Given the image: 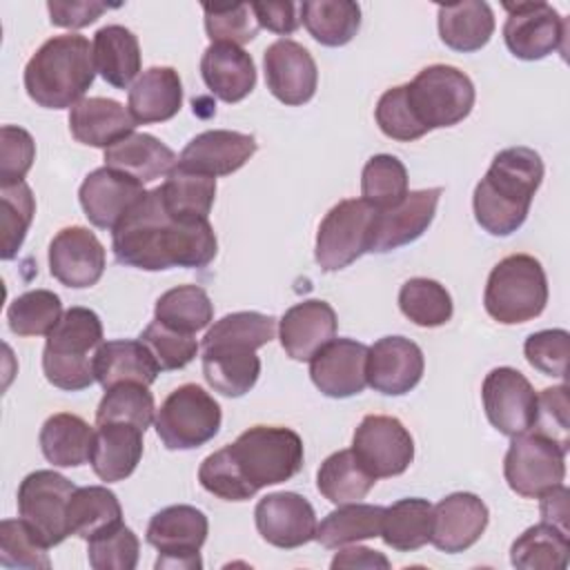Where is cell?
Returning <instances> with one entry per match:
<instances>
[{
    "mask_svg": "<svg viewBox=\"0 0 570 570\" xmlns=\"http://www.w3.org/2000/svg\"><path fill=\"white\" fill-rule=\"evenodd\" d=\"M374 118H376L379 129L392 140L412 142V140L425 136V129L416 122V118L407 105L405 85L392 87L379 98V102L374 107Z\"/></svg>",
    "mask_w": 570,
    "mask_h": 570,
    "instance_id": "obj_54",
    "label": "cell"
},
{
    "mask_svg": "<svg viewBox=\"0 0 570 570\" xmlns=\"http://www.w3.org/2000/svg\"><path fill=\"white\" fill-rule=\"evenodd\" d=\"M140 541L125 523L87 541V559L94 570H134Z\"/></svg>",
    "mask_w": 570,
    "mask_h": 570,
    "instance_id": "obj_52",
    "label": "cell"
},
{
    "mask_svg": "<svg viewBox=\"0 0 570 570\" xmlns=\"http://www.w3.org/2000/svg\"><path fill=\"white\" fill-rule=\"evenodd\" d=\"M432 503L421 497L399 499L383 510L381 539L399 552H412L430 543L432 537Z\"/></svg>",
    "mask_w": 570,
    "mask_h": 570,
    "instance_id": "obj_39",
    "label": "cell"
},
{
    "mask_svg": "<svg viewBox=\"0 0 570 570\" xmlns=\"http://www.w3.org/2000/svg\"><path fill=\"white\" fill-rule=\"evenodd\" d=\"M249 7L256 16L258 27H265L267 31H274L278 36H289L301 24V4L296 2H252Z\"/></svg>",
    "mask_w": 570,
    "mask_h": 570,
    "instance_id": "obj_58",
    "label": "cell"
},
{
    "mask_svg": "<svg viewBox=\"0 0 570 570\" xmlns=\"http://www.w3.org/2000/svg\"><path fill=\"white\" fill-rule=\"evenodd\" d=\"M367 345L354 338H332L309 358V379L330 399L361 394L367 385Z\"/></svg>",
    "mask_w": 570,
    "mask_h": 570,
    "instance_id": "obj_20",
    "label": "cell"
},
{
    "mask_svg": "<svg viewBox=\"0 0 570 570\" xmlns=\"http://www.w3.org/2000/svg\"><path fill=\"white\" fill-rule=\"evenodd\" d=\"M205 13V31L212 42H229L245 45L258 36V22L249 4H203Z\"/></svg>",
    "mask_w": 570,
    "mask_h": 570,
    "instance_id": "obj_51",
    "label": "cell"
},
{
    "mask_svg": "<svg viewBox=\"0 0 570 570\" xmlns=\"http://www.w3.org/2000/svg\"><path fill=\"white\" fill-rule=\"evenodd\" d=\"M36 158L31 134L16 125L0 129V187H11L24 180Z\"/></svg>",
    "mask_w": 570,
    "mask_h": 570,
    "instance_id": "obj_56",
    "label": "cell"
},
{
    "mask_svg": "<svg viewBox=\"0 0 570 570\" xmlns=\"http://www.w3.org/2000/svg\"><path fill=\"white\" fill-rule=\"evenodd\" d=\"M136 127L129 109L114 98L91 96L76 102L69 111L71 136L89 147L107 149L129 136Z\"/></svg>",
    "mask_w": 570,
    "mask_h": 570,
    "instance_id": "obj_29",
    "label": "cell"
},
{
    "mask_svg": "<svg viewBox=\"0 0 570 570\" xmlns=\"http://www.w3.org/2000/svg\"><path fill=\"white\" fill-rule=\"evenodd\" d=\"M568 497H570V492H568V488L563 483H559V485L550 488L548 492H543L539 497L541 499V503H539L541 521L552 523V525L570 532L568 530Z\"/></svg>",
    "mask_w": 570,
    "mask_h": 570,
    "instance_id": "obj_60",
    "label": "cell"
},
{
    "mask_svg": "<svg viewBox=\"0 0 570 570\" xmlns=\"http://www.w3.org/2000/svg\"><path fill=\"white\" fill-rule=\"evenodd\" d=\"M301 22L325 47L347 45L361 29V7L352 0H305Z\"/></svg>",
    "mask_w": 570,
    "mask_h": 570,
    "instance_id": "obj_40",
    "label": "cell"
},
{
    "mask_svg": "<svg viewBox=\"0 0 570 570\" xmlns=\"http://www.w3.org/2000/svg\"><path fill=\"white\" fill-rule=\"evenodd\" d=\"M336 312L330 303L307 298L283 314L278 338L289 358L309 361L323 345L336 338Z\"/></svg>",
    "mask_w": 570,
    "mask_h": 570,
    "instance_id": "obj_26",
    "label": "cell"
},
{
    "mask_svg": "<svg viewBox=\"0 0 570 570\" xmlns=\"http://www.w3.org/2000/svg\"><path fill=\"white\" fill-rule=\"evenodd\" d=\"M91 47L100 78L116 89H127L142 62L136 33L122 24H107L96 31Z\"/></svg>",
    "mask_w": 570,
    "mask_h": 570,
    "instance_id": "obj_34",
    "label": "cell"
},
{
    "mask_svg": "<svg viewBox=\"0 0 570 570\" xmlns=\"http://www.w3.org/2000/svg\"><path fill=\"white\" fill-rule=\"evenodd\" d=\"M490 521L488 505L472 492H452L432 508L430 543L448 554L474 546Z\"/></svg>",
    "mask_w": 570,
    "mask_h": 570,
    "instance_id": "obj_24",
    "label": "cell"
},
{
    "mask_svg": "<svg viewBox=\"0 0 570 570\" xmlns=\"http://www.w3.org/2000/svg\"><path fill=\"white\" fill-rule=\"evenodd\" d=\"M269 94L287 107L309 102L318 87V69L312 53L296 40L278 38L263 53Z\"/></svg>",
    "mask_w": 570,
    "mask_h": 570,
    "instance_id": "obj_17",
    "label": "cell"
},
{
    "mask_svg": "<svg viewBox=\"0 0 570 570\" xmlns=\"http://www.w3.org/2000/svg\"><path fill=\"white\" fill-rule=\"evenodd\" d=\"M436 20L443 45L461 53L483 49L494 33V13L483 0L439 4Z\"/></svg>",
    "mask_w": 570,
    "mask_h": 570,
    "instance_id": "obj_33",
    "label": "cell"
},
{
    "mask_svg": "<svg viewBox=\"0 0 570 570\" xmlns=\"http://www.w3.org/2000/svg\"><path fill=\"white\" fill-rule=\"evenodd\" d=\"M142 183L109 167L94 169L85 176L78 200L87 220L98 229H109L122 220V216L145 196Z\"/></svg>",
    "mask_w": 570,
    "mask_h": 570,
    "instance_id": "obj_22",
    "label": "cell"
},
{
    "mask_svg": "<svg viewBox=\"0 0 570 570\" xmlns=\"http://www.w3.org/2000/svg\"><path fill=\"white\" fill-rule=\"evenodd\" d=\"M73 490L76 485L53 470H36L18 485V514L45 539L49 548L62 543L71 534L67 505Z\"/></svg>",
    "mask_w": 570,
    "mask_h": 570,
    "instance_id": "obj_14",
    "label": "cell"
},
{
    "mask_svg": "<svg viewBox=\"0 0 570 570\" xmlns=\"http://www.w3.org/2000/svg\"><path fill=\"white\" fill-rule=\"evenodd\" d=\"M94 374L96 381L109 390L125 381L151 385L160 374V367L140 341L116 338L98 347L94 356Z\"/></svg>",
    "mask_w": 570,
    "mask_h": 570,
    "instance_id": "obj_32",
    "label": "cell"
},
{
    "mask_svg": "<svg viewBox=\"0 0 570 570\" xmlns=\"http://www.w3.org/2000/svg\"><path fill=\"white\" fill-rule=\"evenodd\" d=\"M62 301L51 289H31L7 307V323L16 336H47L62 318Z\"/></svg>",
    "mask_w": 570,
    "mask_h": 570,
    "instance_id": "obj_46",
    "label": "cell"
},
{
    "mask_svg": "<svg viewBox=\"0 0 570 570\" xmlns=\"http://www.w3.org/2000/svg\"><path fill=\"white\" fill-rule=\"evenodd\" d=\"M163 205L174 220H209L216 198V178L176 165L158 187Z\"/></svg>",
    "mask_w": 570,
    "mask_h": 570,
    "instance_id": "obj_35",
    "label": "cell"
},
{
    "mask_svg": "<svg viewBox=\"0 0 570 570\" xmlns=\"http://www.w3.org/2000/svg\"><path fill=\"white\" fill-rule=\"evenodd\" d=\"M405 98L416 122L428 131L454 127L474 107L472 80L452 65H430L412 82H405Z\"/></svg>",
    "mask_w": 570,
    "mask_h": 570,
    "instance_id": "obj_8",
    "label": "cell"
},
{
    "mask_svg": "<svg viewBox=\"0 0 570 570\" xmlns=\"http://www.w3.org/2000/svg\"><path fill=\"white\" fill-rule=\"evenodd\" d=\"M176 165V154L163 140L145 131H131L105 149V167L127 174L138 183L167 176Z\"/></svg>",
    "mask_w": 570,
    "mask_h": 570,
    "instance_id": "obj_31",
    "label": "cell"
},
{
    "mask_svg": "<svg viewBox=\"0 0 570 570\" xmlns=\"http://www.w3.org/2000/svg\"><path fill=\"white\" fill-rule=\"evenodd\" d=\"M200 76L207 89L223 102H240L256 87L252 56L229 42H212L200 58Z\"/></svg>",
    "mask_w": 570,
    "mask_h": 570,
    "instance_id": "obj_28",
    "label": "cell"
},
{
    "mask_svg": "<svg viewBox=\"0 0 570 570\" xmlns=\"http://www.w3.org/2000/svg\"><path fill=\"white\" fill-rule=\"evenodd\" d=\"M258 534L276 548L292 550L309 543L316 534L312 503L298 492H272L254 508Z\"/></svg>",
    "mask_w": 570,
    "mask_h": 570,
    "instance_id": "obj_19",
    "label": "cell"
},
{
    "mask_svg": "<svg viewBox=\"0 0 570 570\" xmlns=\"http://www.w3.org/2000/svg\"><path fill=\"white\" fill-rule=\"evenodd\" d=\"M49 546L45 539L20 517L2 519L0 523V566L2 568H27L49 570Z\"/></svg>",
    "mask_w": 570,
    "mask_h": 570,
    "instance_id": "obj_48",
    "label": "cell"
},
{
    "mask_svg": "<svg viewBox=\"0 0 570 570\" xmlns=\"http://www.w3.org/2000/svg\"><path fill=\"white\" fill-rule=\"evenodd\" d=\"M568 352L570 334L566 330H541L530 334L523 343V354L528 363L546 376L566 379Z\"/></svg>",
    "mask_w": 570,
    "mask_h": 570,
    "instance_id": "obj_55",
    "label": "cell"
},
{
    "mask_svg": "<svg viewBox=\"0 0 570 570\" xmlns=\"http://www.w3.org/2000/svg\"><path fill=\"white\" fill-rule=\"evenodd\" d=\"M209 521L194 505H167L158 510L147 525V543L158 550V570H198L203 568L200 548L207 539Z\"/></svg>",
    "mask_w": 570,
    "mask_h": 570,
    "instance_id": "obj_11",
    "label": "cell"
},
{
    "mask_svg": "<svg viewBox=\"0 0 570 570\" xmlns=\"http://www.w3.org/2000/svg\"><path fill=\"white\" fill-rule=\"evenodd\" d=\"M361 196L372 207L385 212L407 196V169L392 154L372 156L361 174Z\"/></svg>",
    "mask_w": 570,
    "mask_h": 570,
    "instance_id": "obj_45",
    "label": "cell"
},
{
    "mask_svg": "<svg viewBox=\"0 0 570 570\" xmlns=\"http://www.w3.org/2000/svg\"><path fill=\"white\" fill-rule=\"evenodd\" d=\"M532 432L554 441L566 452L570 448V403H568V385L546 387L537 394V412L530 425Z\"/></svg>",
    "mask_w": 570,
    "mask_h": 570,
    "instance_id": "obj_53",
    "label": "cell"
},
{
    "mask_svg": "<svg viewBox=\"0 0 570 570\" xmlns=\"http://www.w3.org/2000/svg\"><path fill=\"white\" fill-rule=\"evenodd\" d=\"M45 459L58 468H78L89 461L94 428L78 414H51L38 434Z\"/></svg>",
    "mask_w": 570,
    "mask_h": 570,
    "instance_id": "obj_36",
    "label": "cell"
},
{
    "mask_svg": "<svg viewBox=\"0 0 570 570\" xmlns=\"http://www.w3.org/2000/svg\"><path fill=\"white\" fill-rule=\"evenodd\" d=\"M154 318L176 332L196 334L212 323L214 303L200 285H178L158 296Z\"/></svg>",
    "mask_w": 570,
    "mask_h": 570,
    "instance_id": "obj_43",
    "label": "cell"
},
{
    "mask_svg": "<svg viewBox=\"0 0 570 570\" xmlns=\"http://www.w3.org/2000/svg\"><path fill=\"white\" fill-rule=\"evenodd\" d=\"M483 410L492 428L505 436H517L530 430L537 412V392L532 383L514 367H494L481 385Z\"/></svg>",
    "mask_w": 570,
    "mask_h": 570,
    "instance_id": "obj_16",
    "label": "cell"
},
{
    "mask_svg": "<svg viewBox=\"0 0 570 570\" xmlns=\"http://www.w3.org/2000/svg\"><path fill=\"white\" fill-rule=\"evenodd\" d=\"M102 345L100 316L89 307H69L47 334L42 372L53 387L78 392L96 381L94 356Z\"/></svg>",
    "mask_w": 570,
    "mask_h": 570,
    "instance_id": "obj_5",
    "label": "cell"
},
{
    "mask_svg": "<svg viewBox=\"0 0 570 570\" xmlns=\"http://www.w3.org/2000/svg\"><path fill=\"white\" fill-rule=\"evenodd\" d=\"M105 263V247L87 227H65L49 243V272L65 287L85 289L96 285Z\"/></svg>",
    "mask_w": 570,
    "mask_h": 570,
    "instance_id": "obj_18",
    "label": "cell"
},
{
    "mask_svg": "<svg viewBox=\"0 0 570 570\" xmlns=\"http://www.w3.org/2000/svg\"><path fill=\"white\" fill-rule=\"evenodd\" d=\"M568 554L570 532L541 521L514 539L510 563L519 570H563L568 566Z\"/></svg>",
    "mask_w": 570,
    "mask_h": 570,
    "instance_id": "obj_38",
    "label": "cell"
},
{
    "mask_svg": "<svg viewBox=\"0 0 570 570\" xmlns=\"http://www.w3.org/2000/svg\"><path fill=\"white\" fill-rule=\"evenodd\" d=\"M109 7L105 2H96V0H49L47 2V11H49V20L56 27L62 29H82L94 24Z\"/></svg>",
    "mask_w": 570,
    "mask_h": 570,
    "instance_id": "obj_57",
    "label": "cell"
},
{
    "mask_svg": "<svg viewBox=\"0 0 570 570\" xmlns=\"http://www.w3.org/2000/svg\"><path fill=\"white\" fill-rule=\"evenodd\" d=\"M548 303V278L530 254L501 258L485 283L483 307L501 325H519L537 318Z\"/></svg>",
    "mask_w": 570,
    "mask_h": 570,
    "instance_id": "obj_7",
    "label": "cell"
},
{
    "mask_svg": "<svg viewBox=\"0 0 570 570\" xmlns=\"http://www.w3.org/2000/svg\"><path fill=\"white\" fill-rule=\"evenodd\" d=\"M421 347L405 336H383L367 347V385L387 396L407 394L423 379Z\"/></svg>",
    "mask_w": 570,
    "mask_h": 570,
    "instance_id": "obj_21",
    "label": "cell"
},
{
    "mask_svg": "<svg viewBox=\"0 0 570 570\" xmlns=\"http://www.w3.org/2000/svg\"><path fill=\"white\" fill-rule=\"evenodd\" d=\"M154 412L156 407L149 385L125 381L105 390V396L100 399L96 410V425L109 421H125L145 432L154 421Z\"/></svg>",
    "mask_w": 570,
    "mask_h": 570,
    "instance_id": "obj_47",
    "label": "cell"
},
{
    "mask_svg": "<svg viewBox=\"0 0 570 570\" xmlns=\"http://www.w3.org/2000/svg\"><path fill=\"white\" fill-rule=\"evenodd\" d=\"M111 249L120 265L145 272L169 267H207L218 240L209 220H174L160 198V189H149L122 216L111 232Z\"/></svg>",
    "mask_w": 570,
    "mask_h": 570,
    "instance_id": "obj_1",
    "label": "cell"
},
{
    "mask_svg": "<svg viewBox=\"0 0 570 570\" xmlns=\"http://www.w3.org/2000/svg\"><path fill=\"white\" fill-rule=\"evenodd\" d=\"M183 105V82L174 67H149L129 87L127 109L136 125L171 120Z\"/></svg>",
    "mask_w": 570,
    "mask_h": 570,
    "instance_id": "obj_30",
    "label": "cell"
},
{
    "mask_svg": "<svg viewBox=\"0 0 570 570\" xmlns=\"http://www.w3.org/2000/svg\"><path fill=\"white\" fill-rule=\"evenodd\" d=\"M142 434L145 432L140 428L125 421L100 423L94 430V443L89 454L94 474L107 483L125 481L140 463Z\"/></svg>",
    "mask_w": 570,
    "mask_h": 570,
    "instance_id": "obj_27",
    "label": "cell"
},
{
    "mask_svg": "<svg viewBox=\"0 0 570 570\" xmlns=\"http://www.w3.org/2000/svg\"><path fill=\"white\" fill-rule=\"evenodd\" d=\"M240 481L252 497L267 485L296 476L303 468V439L292 428L254 425L225 445Z\"/></svg>",
    "mask_w": 570,
    "mask_h": 570,
    "instance_id": "obj_6",
    "label": "cell"
},
{
    "mask_svg": "<svg viewBox=\"0 0 570 570\" xmlns=\"http://www.w3.org/2000/svg\"><path fill=\"white\" fill-rule=\"evenodd\" d=\"M441 194H443L441 187L414 189V191H407V196L396 207L385 212L379 209L374 218L370 252L385 254L421 238L423 232H428V227L434 220Z\"/></svg>",
    "mask_w": 570,
    "mask_h": 570,
    "instance_id": "obj_23",
    "label": "cell"
},
{
    "mask_svg": "<svg viewBox=\"0 0 570 570\" xmlns=\"http://www.w3.org/2000/svg\"><path fill=\"white\" fill-rule=\"evenodd\" d=\"M218 401L196 383L176 387L156 410L154 428L167 450H196L220 430Z\"/></svg>",
    "mask_w": 570,
    "mask_h": 570,
    "instance_id": "obj_9",
    "label": "cell"
},
{
    "mask_svg": "<svg viewBox=\"0 0 570 570\" xmlns=\"http://www.w3.org/2000/svg\"><path fill=\"white\" fill-rule=\"evenodd\" d=\"M258 145L252 134L232 129H209L194 136L178 156V165L207 174L229 176L238 171L254 154Z\"/></svg>",
    "mask_w": 570,
    "mask_h": 570,
    "instance_id": "obj_25",
    "label": "cell"
},
{
    "mask_svg": "<svg viewBox=\"0 0 570 570\" xmlns=\"http://www.w3.org/2000/svg\"><path fill=\"white\" fill-rule=\"evenodd\" d=\"M352 452L374 479L399 476L414 461V439L396 416L367 414L354 430Z\"/></svg>",
    "mask_w": 570,
    "mask_h": 570,
    "instance_id": "obj_15",
    "label": "cell"
},
{
    "mask_svg": "<svg viewBox=\"0 0 570 570\" xmlns=\"http://www.w3.org/2000/svg\"><path fill=\"white\" fill-rule=\"evenodd\" d=\"M503 476L519 497L539 499L550 488L563 483L566 450L530 430L517 434L503 459Z\"/></svg>",
    "mask_w": 570,
    "mask_h": 570,
    "instance_id": "obj_12",
    "label": "cell"
},
{
    "mask_svg": "<svg viewBox=\"0 0 570 570\" xmlns=\"http://www.w3.org/2000/svg\"><path fill=\"white\" fill-rule=\"evenodd\" d=\"M508 11L503 42L519 60H541L552 51L566 56L568 20L548 2H503Z\"/></svg>",
    "mask_w": 570,
    "mask_h": 570,
    "instance_id": "obj_13",
    "label": "cell"
},
{
    "mask_svg": "<svg viewBox=\"0 0 570 570\" xmlns=\"http://www.w3.org/2000/svg\"><path fill=\"white\" fill-rule=\"evenodd\" d=\"M332 570H338V568H365V570H387L390 568V559L379 552V550H370L365 546H354V548H345V550H338L332 559Z\"/></svg>",
    "mask_w": 570,
    "mask_h": 570,
    "instance_id": "obj_59",
    "label": "cell"
},
{
    "mask_svg": "<svg viewBox=\"0 0 570 570\" xmlns=\"http://www.w3.org/2000/svg\"><path fill=\"white\" fill-rule=\"evenodd\" d=\"M138 341L151 352L160 372L180 370L189 365L198 354V341L194 334L176 332L156 318L140 332Z\"/></svg>",
    "mask_w": 570,
    "mask_h": 570,
    "instance_id": "obj_50",
    "label": "cell"
},
{
    "mask_svg": "<svg viewBox=\"0 0 570 570\" xmlns=\"http://www.w3.org/2000/svg\"><path fill=\"white\" fill-rule=\"evenodd\" d=\"M541 180L543 160L534 149H501L474 187L472 207L481 229L492 236L514 234L525 223Z\"/></svg>",
    "mask_w": 570,
    "mask_h": 570,
    "instance_id": "obj_3",
    "label": "cell"
},
{
    "mask_svg": "<svg viewBox=\"0 0 570 570\" xmlns=\"http://www.w3.org/2000/svg\"><path fill=\"white\" fill-rule=\"evenodd\" d=\"M383 505L372 503H345L332 510L321 523H316L314 539L323 548H343L363 539L381 537L383 523Z\"/></svg>",
    "mask_w": 570,
    "mask_h": 570,
    "instance_id": "obj_41",
    "label": "cell"
},
{
    "mask_svg": "<svg viewBox=\"0 0 570 570\" xmlns=\"http://www.w3.org/2000/svg\"><path fill=\"white\" fill-rule=\"evenodd\" d=\"M276 336V318L261 312H232L216 321L203 338V376L214 392L238 399L261 376L256 350Z\"/></svg>",
    "mask_w": 570,
    "mask_h": 570,
    "instance_id": "obj_2",
    "label": "cell"
},
{
    "mask_svg": "<svg viewBox=\"0 0 570 570\" xmlns=\"http://www.w3.org/2000/svg\"><path fill=\"white\" fill-rule=\"evenodd\" d=\"M94 47L80 33L42 42L24 67L27 96L45 109H71L94 85Z\"/></svg>",
    "mask_w": 570,
    "mask_h": 570,
    "instance_id": "obj_4",
    "label": "cell"
},
{
    "mask_svg": "<svg viewBox=\"0 0 570 570\" xmlns=\"http://www.w3.org/2000/svg\"><path fill=\"white\" fill-rule=\"evenodd\" d=\"M2 203V261L16 258L18 249L24 243L29 225L36 214V198L29 185L22 180L11 187H0Z\"/></svg>",
    "mask_w": 570,
    "mask_h": 570,
    "instance_id": "obj_49",
    "label": "cell"
},
{
    "mask_svg": "<svg viewBox=\"0 0 570 570\" xmlns=\"http://www.w3.org/2000/svg\"><path fill=\"white\" fill-rule=\"evenodd\" d=\"M376 212L363 198H345L325 214L314 247V258L323 272H338L370 252Z\"/></svg>",
    "mask_w": 570,
    "mask_h": 570,
    "instance_id": "obj_10",
    "label": "cell"
},
{
    "mask_svg": "<svg viewBox=\"0 0 570 570\" xmlns=\"http://www.w3.org/2000/svg\"><path fill=\"white\" fill-rule=\"evenodd\" d=\"M69 532L89 541L122 525V508L118 497L105 485L76 488L67 505Z\"/></svg>",
    "mask_w": 570,
    "mask_h": 570,
    "instance_id": "obj_37",
    "label": "cell"
},
{
    "mask_svg": "<svg viewBox=\"0 0 570 570\" xmlns=\"http://www.w3.org/2000/svg\"><path fill=\"white\" fill-rule=\"evenodd\" d=\"M374 483L376 479L361 465L352 448L330 454L316 472L318 492L334 505L356 503L365 499Z\"/></svg>",
    "mask_w": 570,
    "mask_h": 570,
    "instance_id": "obj_42",
    "label": "cell"
},
{
    "mask_svg": "<svg viewBox=\"0 0 570 570\" xmlns=\"http://www.w3.org/2000/svg\"><path fill=\"white\" fill-rule=\"evenodd\" d=\"M399 307L419 327H441L452 318V296L439 281L410 278L399 289Z\"/></svg>",
    "mask_w": 570,
    "mask_h": 570,
    "instance_id": "obj_44",
    "label": "cell"
}]
</instances>
